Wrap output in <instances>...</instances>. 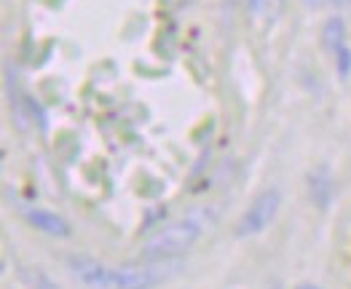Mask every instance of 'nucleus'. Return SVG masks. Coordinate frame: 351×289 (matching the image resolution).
Wrapping results in <instances>:
<instances>
[{"instance_id":"1","label":"nucleus","mask_w":351,"mask_h":289,"mask_svg":"<svg viewBox=\"0 0 351 289\" xmlns=\"http://www.w3.org/2000/svg\"><path fill=\"white\" fill-rule=\"evenodd\" d=\"M70 271L78 281L94 289H156L175 276L177 262H134V265H102L94 257H70Z\"/></svg>"},{"instance_id":"2","label":"nucleus","mask_w":351,"mask_h":289,"mask_svg":"<svg viewBox=\"0 0 351 289\" xmlns=\"http://www.w3.org/2000/svg\"><path fill=\"white\" fill-rule=\"evenodd\" d=\"M209 228V214L206 212H191L180 220H172L169 225L158 228L143 244V260L147 262H177L182 255L193 249V244L204 236Z\"/></svg>"},{"instance_id":"3","label":"nucleus","mask_w":351,"mask_h":289,"mask_svg":"<svg viewBox=\"0 0 351 289\" xmlns=\"http://www.w3.org/2000/svg\"><path fill=\"white\" fill-rule=\"evenodd\" d=\"M279 206H282V193H279V188H265L263 193H258L255 201L247 206V212L241 214V220H239V225H236V236H239V238H250V236H255V233H263L265 228L274 223Z\"/></svg>"},{"instance_id":"4","label":"nucleus","mask_w":351,"mask_h":289,"mask_svg":"<svg viewBox=\"0 0 351 289\" xmlns=\"http://www.w3.org/2000/svg\"><path fill=\"white\" fill-rule=\"evenodd\" d=\"M22 217L27 220L35 231L46 233V236H54V238H67L70 236V223L64 217H59L49 209H38V206H22L19 209Z\"/></svg>"},{"instance_id":"5","label":"nucleus","mask_w":351,"mask_h":289,"mask_svg":"<svg viewBox=\"0 0 351 289\" xmlns=\"http://www.w3.org/2000/svg\"><path fill=\"white\" fill-rule=\"evenodd\" d=\"M308 196L317 209H327L332 196H335V182H332V174L327 169H317L308 177Z\"/></svg>"},{"instance_id":"6","label":"nucleus","mask_w":351,"mask_h":289,"mask_svg":"<svg viewBox=\"0 0 351 289\" xmlns=\"http://www.w3.org/2000/svg\"><path fill=\"white\" fill-rule=\"evenodd\" d=\"M322 43L330 54H338L346 46V22L341 16H330L322 27Z\"/></svg>"},{"instance_id":"7","label":"nucleus","mask_w":351,"mask_h":289,"mask_svg":"<svg viewBox=\"0 0 351 289\" xmlns=\"http://www.w3.org/2000/svg\"><path fill=\"white\" fill-rule=\"evenodd\" d=\"M19 279L25 281L27 289H59V284L40 268H32V265H19Z\"/></svg>"},{"instance_id":"8","label":"nucleus","mask_w":351,"mask_h":289,"mask_svg":"<svg viewBox=\"0 0 351 289\" xmlns=\"http://www.w3.org/2000/svg\"><path fill=\"white\" fill-rule=\"evenodd\" d=\"M285 8V0H250V14L252 19H265V22H274Z\"/></svg>"},{"instance_id":"9","label":"nucleus","mask_w":351,"mask_h":289,"mask_svg":"<svg viewBox=\"0 0 351 289\" xmlns=\"http://www.w3.org/2000/svg\"><path fill=\"white\" fill-rule=\"evenodd\" d=\"M335 70H338L341 78H349L351 75V49L349 46H343V49L335 54Z\"/></svg>"},{"instance_id":"10","label":"nucleus","mask_w":351,"mask_h":289,"mask_svg":"<svg viewBox=\"0 0 351 289\" xmlns=\"http://www.w3.org/2000/svg\"><path fill=\"white\" fill-rule=\"evenodd\" d=\"M295 289H319V287H314V284H300V287H295Z\"/></svg>"},{"instance_id":"11","label":"nucleus","mask_w":351,"mask_h":289,"mask_svg":"<svg viewBox=\"0 0 351 289\" xmlns=\"http://www.w3.org/2000/svg\"><path fill=\"white\" fill-rule=\"evenodd\" d=\"M332 3H335V5H343V3H346V0H332Z\"/></svg>"},{"instance_id":"12","label":"nucleus","mask_w":351,"mask_h":289,"mask_svg":"<svg viewBox=\"0 0 351 289\" xmlns=\"http://www.w3.org/2000/svg\"><path fill=\"white\" fill-rule=\"evenodd\" d=\"M271 289H279V287H271Z\"/></svg>"},{"instance_id":"13","label":"nucleus","mask_w":351,"mask_h":289,"mask_svg":"<svg viewBox=\"0 0 351 289\" xmlns=\"http://www.w3.org/2000/svg\"><path fill=\"white\" fill-rule=\"evenodd\" d=\"M349 8H351V0H349Z\"/></svg>"}]
</instances>
